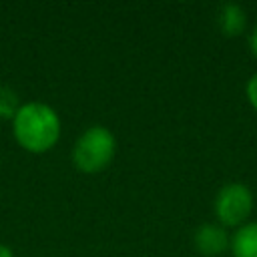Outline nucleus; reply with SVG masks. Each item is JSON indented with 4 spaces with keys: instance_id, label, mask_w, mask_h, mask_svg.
<instances>
[{
    "instance_id": "1",
    "label": "nucleus",
    "mask_w": 257,
    "mask_h": 257,
    "mask_svg": "<svg viewBox=\"0 0 257 257\" xmlns=\"http://www.w3.org/2000/svg\"><path fill=\"white\" fill-rule=\"evenodd\" d=\"M10 122L16 143L28 153H48L60 141L62 120L58 112L46 102L32 100L20 104L18 112Z\"/></svg>"
},
{
    "instance_id": "2",
    "label": "nucleus",
    "mask_w": 257,
    "mask_h": 257,
    "mask_svg": "<svg viewBox=\"0 0 257 257\" xmlns=\"http://www.w3.org/2000/svg\"><path fill=\"white\" fill-rule=\"evenodd\" d=\"M114 153H116L114 135L102 124H92L74 141L72 163L80 173L92 175L104 171L112 163Z\"/></svg>"
},
{
    "instance_id": "3",
    "label": "nucleus",
    "mask_w": 257,
    "mask_h": 257,
    "mask_svg": "<svg viewBox=\"0 0 257 257\" xmlns=\"http://www.w3.org/2000/svg\"><path fill=\"white\" fill-rule=\"evenodd\" d=\"M215 217L221 227H241L253 211L251 189L243 183H229L219 189L215 197Z\"/></svg>"
},
{
    "instance_id": "4",
    "label": "nucleus",
    "mask_w": 257,
    "mask_h": 257,
    "mask_svg": "<svg viewBox=\"0 0 257 257\" xmlns=\"http://www.w3.org/2000/svg\"><path fill=\"white\" fill-rule=\"evenodd\" d=\"M195 249L205 257H217L223 251L229 249L231 237L227 235V229L219 223H203L193 237Z\"/></svg>"
},
{
    "instance_id": "5",
    "label": "nucleus",
    "mask_w": 257,
    "mask_h": 257,
    "mask_svg": "<svg viewBox=\"0 0 257 257\" xmlns=\"http://www.w3.org/2000/svg\"><path fill=\"white\" fill-rule=\"evenodd\" d=\"M229 249L233 257H257V221L237 227Z\"/></svg>"
},
{
    "instance_id": "6",
    "label": "nucleus",
    "mask_w": 257,
    "mask_h": 257,
    "mask_svg": "<svg viewBox=\"0 0 257 257\" xmlns=\"http://www.w3.org/2000/svg\"><path fill=\"white\" fill-rule=\"evenodd\" d=\"M217 22L225 36H239L247 26V14L239 4L227 2L217 14Z\"/></svg>"
},
{
    "instance_id": "7",
    "label": "nucleus",
    "mask_w": 257,
    "mask_h": 257,
    "mask_svg": "<svg viewBox=\"0 0 257 257\" xmlns=\"http://www.w3.org/2000/svg\"><path fill=\"white\" fill-rule=\"evenodd\" d=\"M20 108V100L14 88L0 84V120H12Z\"/></svg>"
},
{
    "instance_id": "8",
    "label": "nucleus",
    "mask_w": 257,
    "mask_h": 257,
    "mask_svg": "<svg viewBox=\"0 0 257 257\" xmlns=\"http://www.w3.org/2000/svg\"><path fill=\"white\" fill-rule=\"evenodd\" d=\"M245 94H247V100L249 104L253 106V110L257 112V72L247 80V86H245Z\"/></svg>"
},
{
    "instance_id": "9",
    "label": "nucleus",
    "mask_w": 257,
    "mask_h": 257,
    "mask_svg": "<svg viewBox=\"0 0 257 257\" xmlns=\"http://www.w3.org/2000/svg\"><path fill=\"white\" fill-rule=\"evenodd\" d=\"M249 48H251V52H253V56L257 58V26L251 30V34H249Z\"/></svg>"
},
{
    "instance_id": "10",
    "label": "nucleus",
    "mask_w": 257,
    "mask_h": 257,
    "mask_svg": "<svg viewBox=\"0 0 257 257\" xmlns=\"http://www.w3.org/2000/svg\"><path fill=\"white\" fill-rule=\"evenodd\" d=\"M0 257H14V253H12V249L8 245H2L0 243Z\"/></svg>"
}]
</instances>
